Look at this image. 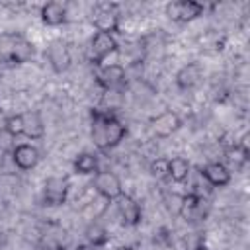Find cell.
Listing matches in <instances>:
<instances>
[{
  "label": "cell",
  "mask_w": 250,
  "mask_h": 250,
  "mask_svg": "<svg viewBox=\"0 0 250 250\" xmlns=\"http://www.w3.org/2000/svg\"><path fill=\"white\" fill-rule=\"evenodd\" d=\"M90 137L98 150L107 152L127 137V125L111 109L94 107L90 111Z\"/></svg>",
  "instance_id": "1"
},
{
  "label": "cell",
  "mask_w": 250,
  "mask_h": 250,
  "mask_svg": "<svg viewBox=\"0 0 250 250\" xmlns=\"http://www.w3.org/2000/svg\"><path fill=\"white\" fill-rule=\"evenodd\" d=\"M0 57L10 64H23L33 57V45L18 31L0 33Z\"/></svg>",
  "instance_id": "2"
},
{
  "label": "cell",
  "mask_w": 250,
  "mask_h": 250,
  "mask_svg": "<svg viewBox=\"0 0 250 250\" xmlns=\"http://www.w3.org/2000/svg\"><path fill=\"white\" fill-rule=\"evenodd\" d=\"M117 51H119V43H117L115 35L96 31V33L92 35V39H90L88 59H90V62H92L96 68H100V66L104 64V61H105L109 55L117 53Z\"/></svg>",
  "instance_id": "3"
},
{
  "label": "cell",
  "mask_w": 250,
  "mask_h": 250,
  "mask_svg": "<svg viewBox=\"0 0 250 250\" xmlns=\"http://www.w3.org/2000/svg\"><path fill=\"white\" fill-rule=\"evenodd\" d=\"M90 21L96 27V31L115 35L119 31V8L115 4H105V2L96 4Z\"/></svg>",
  "instance_id": "4"
},
{
  "label": "cell",
  "mask_w": 250,
  "mask_h": 250,
  "mask_svg": "<svg viewBox=\"0 0 250 250\" xmlns=\"http://www.w3.org/2000/svg\"><path fill=\"white\" fill-rule=\"evenodd\" d=\"M96 82L105 92H121L127 88V72L121 64H102L96 70Z\"/></svg>",
  "instance_id": "5"
},
{
  "label": "cell",
  "mask_w": 250,
  "mask_h": 250,
  "mask_svg": "<svg viewBox=\"0 0 250 250\" xmlns=\"http://www.w3.org/2000/svg\"><path fill=\"white\" fill-rule=\"evenodd\" d=\"M164 12L172 21L188 23V21H193L199 16H203L205 6L197 0H176V2H168Z\"/></svg>",
  "instance_id": "6"
},
{
  "label": "cell",
  "mask_w": 250,
  "mask_h": 250,
  "mask_svg": "<svg viewBox=\"0 0 250 250\" xmlns=\"http://www.w3.org/2000/svg\"><path fill=\"white\" fill-rule=\"evenodd\" d=\"M92 188H94V191L98 195H102L107 201H115V199H119L125 193L123 186H121V180L113 172H107V170H98L94 174Z\"/></svg>",
  "instance_id": "7"
},
{
  "label": "cell",
  "mask_w": 250,
  "mask_h": 250,
  "mask_svg": "<svg viewBox=\"0 0 250 250\" xmlns=\"http://www.w3.org/2000/svg\"><path fill=\"white\" fill-rule=\"evenodd\" d=\"M45 57H47V62H49V66L53 68L55 74L66 72L72 64L70 49H68L66 41H62V39H51L49 45H47Z\"/></svg>",
  "instance_id": "8"
},
{
  "label": "cell",
  "mask_w": 250,
  "mask_h": 250,
  "mask_svg": "<svg viewBox=\"0 0 250 250\" xmlns=\"http://www.w3.org/2000/svg\"><path fill=\"white\" fill-rule=\"evenodd\" d=\"M68 180L61 178V176H51L47 178V182L43 184V203L49 207H59L66 201L68 197Z\"/></svg>",
  "instance_id": "9"
},
{
  "label": "cell",
  "mask_w": 250,
  "mask_h": 250,
  "mask_svg": "<svg viewBox=\"0 0 250 250\" xmlns=\"http://www.w3.org/2000/svg\"><path fill=\"white\" fill-rule=\"evenodd\" d=\"M180 127H182V117L172 109L162 111L150 121V133L156 139H168L176 131H180Z\"/></svg>",
  "instance_id": "10"
},
{
  "label": "cell",
  "mask_w": 250,
  "mask_h": 250,
  "mask_svg": "<svg viewBox=\"0 0 250 250\" xmlns=\"http://www.w3.org/2000/svg\"><path fill=\"white\" fill-rule=\"evenodd\" d=\"M115 201H117V213H119L121 223L125 227H137V225H141V221H143V209H141V205L137 203L135 197L123 193Z\"/></svg>",
  "instance_id": "11"
},
{
  "label": "cell",
  "mask_w": 250,
  "mask_h": 250,
  "mask_svg": "<svg viewBox=\"0 0 250 250\" xmlns=\"http://www.w3.org/2000/svg\"><path fill=\"white\" fill-rule=\"evenodd\" d=\"M199 174H201V176L207 180V184L213 186V188H225V186H229L230 180H232V172H230L229 166L223 164V162H207V164H203V166L199 168Z\"/></svg>",
  "instance_id": "12"
},
{
  "label": "cell",
  "mask_w": 250,
  "mask_h": 250,
  "mask_svg": "<svg viewBox=\"0 0 250 250\" xmlns=\"http://www.w3.org/2000/svg\"><path fill=\"white\" fill-rule=\"evenodd\" d=\"M39 158H41L39 156V150L33 145H29V143H20V145H16L12 148V160L23 172L35 168L37 162H39Z\"/></svg>",
  "instance_id": "13"
},
{
  "label": "cell",
  "mask_w": 250,
  "mask_h": 250,
  "mask_svg": "<svg viewBox=\"0 0 250 250\" xmlns=\"http://www.w3.org/2000/svg\"><path fill=\"white\" fill-rule=\"evenodd\" d=\"M66 16H68V10L62 2H47L39 10L41 21L49 27H59V25L66 23Z\"/></svg>",
  "instance_id": "14"
},
{
  "label": "cell",
  "mask_w": 250,
  "mask_h": 250,
  "mask_svg": "<svg viewBox=\"0 0 250 250\" xmlns=\"http://www.w3.org/2000/svg\"><path fill=\"white\" fill-rule=\"evenodd\" d=\"M201 74H203V68H201L199 62H188L176 72V86L180 90H184V92L191 90V88H195L199 84Z\"/></svg>",
  "instance_id": "15"
},
{
  "label": "cell",
  "mask_w": 250,
  "mask_h": 250,
  "mask_svg": "<svg viewBox=\"0 0 250 250\" xmlns=\"http://www.w3.org/2000/svg\"><path fill=\"white\" fill-rule=\"evenodd\" d=\"M23 115V137L37 141L45 137V121L39 111H25Z\"/></svg>",
  "instance_id": "16"
},
{
  "label": "cell",
  "mask_w": 250,
  "mask_h": 250,
  "mask_svg": "<svg viewBox=\"0 0 250 250\" xmlns=\"http://www.w3.org/2000/svg\"><path fill=\"white\" fill-rule=\"evenodd\" d=\"M248 146H246V143L244 141H240V143H232L230 146H227L225 148V158H227V162H229V166L230 168H234V170H240V168H244L246 166V162H248ZM229 168V170H230ZM232 172V170H230Z\"/></svg>",
  "instance_id": "17"
},
{
  "label": "cell",
  "mask_w": 250,
  "mask_h": 250,
  "mask_svg": "<svg viewBox=\"0 0 250 250\" xmlns=\"http://www.w3.org/2000/svg\"><path fill=\"white\" fill-rule=\"evenodd\" d=\"M72 170L74 174H80V176H94L100 170L98 156L92 152H80L72 162Z\"/></svg>",
  "instance_id": "18"
},
{
  "label": "cell",
  "mask_w": 250,
  "mask_h": 250,
  "mask_svg": "<svg viewBox=\"0 0 250 250\" xmlns=\"http://www.w3.org/2000/svg\"><path fill=\"white\" fill-rule=\"evenodd\" d=\"M189 170H191V164L186 156H174V158H168V178L176 184H182L188 180L189 176Z\"/></svg>",
  "instance_id": "19"
},
{
  "label": "cell",
  "mask_w": 250,
  "mask_h": 250,
  "mask_svg": "<svg viewBox=\"0 0 250 250\" xmlns=\"http://www.w3.org/2000/svg\"><path fill=\"white\" fill-rule=\"evenodd\" d=\"M203 203H205V201H203V197H201L199 193H195V191L184 193V195L180 197V215L186 217V221H188V219H193V215L201 209Z\"/></svg>",
  "instance_id": "20"
},
{
  "label": "cell",
  "mask_w": 250,
  "mask_h": 250,
  "mask_svg": "<svg viewBox=\"0 0 250 250\" xmlns=\"http://www.w3.org/2000/svg\"><path fill=\"white\" fill-rule=\"evenodd\" d=\"M84 234H86L88 244L94 246V248L105 246V244L109 242V232H107V229H105L104 225H100V223H92V225H88Z\"/></svg>",
  "instance_id": "21"
},
{
  "label": "cell",
  "mask_w": 250,
  "mask_h": 250,
  "mask_svg": "<svg viewBox=\"0 0 250 250\" xmlns=\"http://www.w3.org/2000/svg\"><path fill=\"white\" fill-rule=\"evenodd\" d=\"M2 129H4L12 139L21 137V135H23V115H21V113H12V115H8V117L4 119Z\"/></svg>",
  "instance_id": "22"
},
{
  "label": "cell",
  "mask_w": 250,
  "mask_h": 250,
  "mask_svg": "<svg viewBox=\"0 0 250 250\" xmlns=\"http://www.w3.org/2000/svg\"><path fill=\"white\" fill-rule=\"evenodd\" d=\"M148 172H150L152 178H158V180L168 178V158H156V160H152L150 166H148Z\"/></svg>",
  "instance_id": "23"
},
{
  "label": "cell",
  "mask_w": 250,
  "mask_h": 250,
  "mask_svg": "<svg viewBox=\"0 0 250 250\" xmlns=\"http://www.w3.org/2000/svg\"><path fill=\"white\" fill-rule=\"evenodd\" d=\"M201 246H205L203 232H188V236H184V250H197Z\"/></svg>",
  "instance_id": "24"
},
{
  "label": "cell",
  "mask_w": 250,
  "mask_h": 250,
  "mask_svg": "<svg viewBox=\"0 0 250 250\" xmlns=\"http://www.w3.org/2000/svg\"><path fill=\"white\" fill-rule=\"evenodd\" d=\"M115 250H133V248H131V246H125V244H121V246H117Z\"/></svg>",
  "instance_id": "25"
},
{
  "label": "cell",
  "mask_w": 250,
  "mask_h": 250,
  "mask_svg": "<svg viewBox=\"0 0 250 250\" xmlns=\"http://www.w3.org/2000/svg\"><path fill=\"white\" fill-rule=\"evenodd\" d=\"M197 250H209V248H207V246H201V248H197Z\"/></svg>",
  "instance_id": "26"
}]
</instances>
